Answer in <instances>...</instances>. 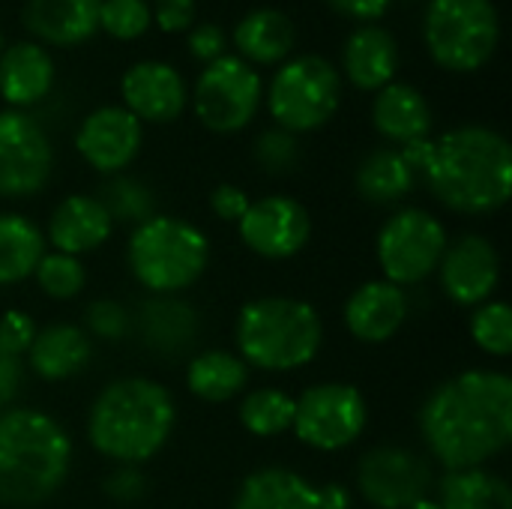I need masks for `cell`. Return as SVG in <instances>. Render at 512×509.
Masks as SVG:
<instances>
[{
  "instance_id": "1",
  "label": "cell",
  "mask_w": 512,
  "mask_h": 509,
  "mask_svg": "<svg viewBox=\"0 0 512 509\" xmlns=\"http://www.w3.org/2000/svg\"><path fill=\"white\" fill-rule=\"evenodd\" d=\"M420 432L447 471L483 468L512 441V378L471 369L444 381L420 408Z\"/></svg>"
},
{
  "instance_id": "2",
  "label": "cell",
  "mask_w": 512,
  "mask_h": 509,
  "mask_svg": "<svg viewBox=\"0 0 512 509\" xmlns=\"http://www.w3.org/2000/svg\"><path fill=\"white\" fill-rule=\"evenodd\" d=\"M426 177L432 195L468 216L501 210L512 195L510 141L489 126H459L441 138H423L399 150Z\"/></svg>"
},
{
  "instance_id": "3",
  "label": "cell",
  "mask_w": 512,
  "mask_h": 509,
  "mask_svg": "<svg viewBox=\"0 0 512 509\" xmlns=\"http://www.w3.org/2000/svg\"><path fill=\"white\" fill-rule=\"evenodd\" d=\"M174 420L177 408L162 384L120 378L96 396L87 414V438L105 459L141 465L168 444Z\"/></svg>"
},
{
  "instance_id": "4",
  "label": "cell",
  "mask_w": 512,
  "mask_h": 509,
  "mask_svg": "<svg viewBox=\"0 0 512 509\" xmlns=\"http://www.w3.org/2000/svg\"><path fill=\"white\" fill-rule=\"evenodd\" d=\"M72 441L42 411L12 408L0 414V504L36 507L48 501L69 474Z\"/></svg>"
},
{
  "instance_id": "5",
  "label": "cell",
  "mask_w": 512,
  "mask_h": 509,
  "mask_svg": "<svg viewBox=\"0 0 512 509\" xmlns=\"http://www.w3.org/2000/svg\"><path fill=\"white\" fill-rule=\"evenodd\" d=\"M324 342L321 315L297 297H258L240 309L237 348L246 366L294 372L309 366Z\"/></svg>"
},
{
  "instance_id": "6",
  "label": "cell",
  "mask_w": 512,
  "mask_h": 509,
  "mask_svg": "<svg viewBox=\"0 0 512 509\" xmlns=\"http://www.w3.org/2000/svg\"><path fill=\"white\" fill-rule=\"evenodd\" d=\"M129 270L156 297H171L195 285L210 261V243L186 219L150 216L129 237Z\"/></svg>"
},
{
  "instance_id": "7",
  "label": "cell",
  "mask_w": 512,
  "mask_h": 509,
  "mask_svg": "<svg viewBox=\"0 0 512 509\" xmlns=\"http://www.w3.org/2000/svg\"><path fill=\"white\" fill-rule=\"evenodd\" d=\"M423 39L441 69L477 72L501 42V18L492 0H429Z\"/></svg>"
},
{
  "instance_id": "8",
  "label": "cell",
  "mask_w": 512,
  "mask_h": 509,
  "mask_svg": "<svg viewBox=\"0 0 512 509\" xmlns=\"http://www.w3.org/2000/svg\"><path fill=\"white\" fill-rule=\"evenodd\" d=\"M342 102V75L321 54H300L279 63L270 87L267 108L279 129L300 135L321 129Z\"/></svg>"
},
{
  "instance_id": "9",
  "label": "cell",
  "mask_w": 512,
  "mask_h": 509,
  "mask_svg": "<svg viewBox=\"0 0 512 509\" xmlns=\"http://www.w3.org/2000/svg\"><path fill=\"white\" fill-rule=\"evenodd\" d=\"M264 99V84L255 66L237 54L207 63L192 90V108L210 132L234 135L252 123Z\"/></svg>"
},
{
  "instance_id": "10",
  "label": "cell",
  "mask_w": 512,
  "mask_h": 509,
  "mask_svg": "<svg viewBox=\"0 0 512 509\" xmlns=\"http://www.w3.org/2000/svg\"><path fill=\"white\" fill-rule=\"evenodd\" d=\"M447 246V231L432 213L405 207L378 231V264L387 282L399 288L417 285L438 270Z\"/></svg>"
},
{
  "instance_id": "11",
  "label": "cell",
  "mask_w": 512,
  "mask_h": 509,
  "mask_svg": "<svg viewBox=\"0 0 512 509\" xmlns=\"http://www.w3.org/2000/svg\"><path fill=\"white\" fill-rule=\"evenodd\" d=\"M369 411L366 399L351 384H318L294 399V426L297 438L321 453H336L351 447L366 429Z\"/></svg>"
},
{
  "instance_id": "12",
  "label": "cell",
  "mask_w": 512,
  "mask_h": 509,
  "mask_svg": "<svg viewBox=\"0 0 512 509\" xmlns=\"http://www.w3.org/2000/svg\"><path fill=\"white\" fill-rule=\"evenodd\" d=\"M51 168L54 150L42 126L24 111H0V198L36 195Z\"/></svg>"
},
{
  "instance_id": "13",
  "label": "cell",
  "mask_w": 512,
  "mask_h": 509,
  "mask_svg": "<svg viewBox=\"0 0 512 509\" xmlns=\"http://www.w3.org/2000/svg\"><path fill=\"white\" fill-rule=\"evenodd\" d=\"M435 477L429 462L405 447H375L357 465V489L375 509H405L423 501Z\"/></svg>"
},
{
  "instance_id": "14",
  "label": "cell",
  "mask_w": 512,
  "mask_h": 509,
  "mask_svg": "<svg viewBox=\"0 0 512 509\" xmlns=\"http://www.w3.org/2000/svg\"><path fill=\"white\" fill-rule=\"evenodd\" d=\"M237 231L249 252L270 261H285L309 243L312 219L300 201L288 195H264L249 204L237 222Z\"/></svg>"
},
{
  "instance_id": "15",
  "label": "cell",
  "mask_w": 512,
  "mask_h": 509,
  "mask_svg": "<svg viewBox=\"0 0 512 509\" xmlns=\"http://www.w3.org/2000/svg\"><path fill=\"white\" fill-rule=\"evenodd\" d=\"M441 288L456 306H483L492 300L501 282V258L492 240L480 234H465L444 249L438 264Z\"/></svg>"
},
{
  "instance_id": "16",
  "label": "cell",
  "mask_w": 512,
  "mask_h": 509,
  "mask_svg": "<svg viewBox=\"0 0 512 509\" xmlns=\"http://www.w3.org/2000/svg\"><path fill=\"white\" fill-rule=\"evenodd\" d=\"M141 141H144L141 120L132 117L123 105H102L90 111L75 135V147L81 159L102 174L123 171L138 156Z\"/></svg>"
},
{
  "instance_id": "17",
  "label": "cell",
  "mask_w": 512,
  "mask_h": 509,
  "mask_svg": "<svg viewBox=\"0 0 512 509\" xmlns=\"http://www.w3.org/2000/svg\"><path fill=\"white\" fill-rule=\"evenodd\" d=\"M123 108L141 123H171L183 114L189 90L183 75L162 60H141L120 78Z\"/></svg>"
},
{
  "instance_id": "18",
  "label": "cell",
  "mask_w": 512,
  "mask_h": 509,
  "mask_svg": "<svg viewBox=\"0 0 512 509\" xmlns=\"http://www.w3.org/2000/svg\"><path fill=\"white\" fill-rule=\"evenodd\" d=\"M408 318V294L405 288L378 279L360 285L345 303V327L354 339L366 345L390 342Z\"/></svg>"
},
{
  "instance_id": "19",
  "label": "cell",
  "mask_w": 512,
  "mask_h": 509,
  "mask_svg": "<svg viewBox=\"0 0 512 509\" xmlns=\"http://www.w3.org/2000/svg\"><path fill=\"white\" fill-rule=\"evenodd\" d=\"M102 0H24L21 24L45 45L72 48L99 30Z\"/></svg>"
},
{
  "instance_id": "20",
  "label": "cell",
  "mask_w": 512,
  "mask_h": 509,
  "mask_svg": "<svg viewBox=\"0 0 512 509\" xmlns=\"http://www.w3.org/2000/svg\"><path fill=\"white\" fill-rule=\"evenodd\" d=\"M111 216L93 195H69L63 198L48 219V243L63 255H84L99 249L111 237Z\"/></svg>"
},
{
  "instance_id": "21",
  "label": "cell",
  "mask_w": 512,
  "mask_h": 509,
  "mask_svg": "<svg viewBox=\"0 0 512 509\" xmlns=\"http://www.w3.org/2000/svg\"><path fill=\"white\" fill-rule=\"evenodd\" d=\"M345 78L357 90H381L396 78L399 69V45L393 33L381 24L357 27L342 45Z\"/></svg>"
},
{
  "instance_id": "22",
  "label": "cell",
  "mask_w": 512,
  "mask_h": 509,
  "mask_svg": "<svg viewBox=\"0 0 512 509\" xmlns=\"http://www.w3.org/2000/svg\"><path fill=\"white\" fill-rule=\"evenodd\" d=\"M54 87V60L39 42H12L0 54V96L9 108H27Z\"/></svg>"
},
{
  "instance_id": "23",
  "label": "cell",
  "mask_w": 512,
  "mask_h": 509,
  "mask_svg": "<svg viewBox=\"0 0 512 509\" xmlns=\"http://www.w3.org/2000/svg\"><path fill=\"white\" fill-rule=\"evenodd\" d=\"M372 123L387 141L405 147V144L429 138L432 108L417 87L390 81L387 87L378 90V96L372 102Z\"/></svg>"
},
{
  "instance_id": "24",
  "label": "cell",
  "mask_w": 512,
  "mask_h": 509,
  "mask_svg": "<svg viewBox=\"0 0 512 509\" xmlns=\"http://www.w3.org/2000/svg\"><path fill=\"white\" fill-rule=\"evenodd\" d=\"M234 45H237V57L246 60L249 66H273V63H285L294 51L297 42V27L291 21V15H285L282 9L273 6H261L246 12L237 27H234Z\"/></svg>"
},
{
  "instance_id": "25",
  "label": "cell",
  "mask_w": 512,
  "mask_h": 509,
  "mask_svg": "<svg viewBox=\"0 0 512 509\" xmlns=\"http://www.w3.org/2000/svg\"><path fill=\"white\" fill-rule=\"evenodd\" d=\"M231 509H321V498L297 471L261 468L240 483Z\"/></svg>"
},
{
  "instance_id": "26",
  "label": "cell",
  "mask_w": 512,
  "mask_h": 509,
  "mask_svg": "<svg viewBox=\"0 0 512 509\" xmlns=\"http://www.w3.org/2000/svg\"><path fill=\"white\" fill-rule=\"evenodd\" d=\"M90 360V339L75 324H51L36 330L27 351L30 369L45 381H66L78 375Z\"/></svg>"
},
{
  "instance_id": "27",
  "label": "cell",
  "mask_w": 512,
  "mask_h": 509,
  "mask_svg": "<svg viewBox=\"0 0 512 509\" xmlns=\"http://www.w3.org/2000/svg\"><path fill=\"white\" fill-rule=\"evenodd\" d=\"M141 339L159 354H180L198 333L195 309L174 297H153L138 312Z\"/></svg>"
},
{
  "instance_id": "28",
  "label": "cell",
  "mask_w": 512,
  "mask_h": 509,
  "mask_svg": "<svg viewBox=\"0 0 512 509\" xmlns=\"http://www.w3.org/2000/svg\"><path fill=\"white\" fill-rule=\"evenodd\" d=\"M414 168L393 147L372 150L357 165V192L369 204H396L414 189Z\"/></svg>"
},
{
  "instance_id": "29",
  "label": "cell",
  "mask_w": 512,
  "mask_h": 509,
  "mask_svg": "<svg viewBox=\"0 0 512 509\" xmlns=\"http://www.w3.org/2000/svg\"><path fill=\"white\" fill-rule=\"evenodd\" d=\"M438 495L441 509H512L510 483L486 468L447 471Z\"/></svg>"
},
{
  "instance_id": "30",
  "label": "cell",
  "mask_w": 512,
  "mask_h": 509,
  "mask_svg": "<svg viewBox=\"0 0 512 509\" xmlns=\"http://www.w3.org/2000/svg\"><path fill=\"white\" fill-rule=\"evenodd\" d=\"M45 255L42 231L21 213H0V285H15L33 276Z\"/></svg>"
},
{
  "instance_id": "31",
  "label": "cell",
  "mask_w": 512,
  "mask_h": 509,
  "mask_svg": "<svg viewBox=\"0 0 512 509\" xmlns=\"http://www.w3.org/2000/svg\"><path fill=\"white\" fill-rule=\"evenodd\" d=\"M249 381V366L228 351H204L186 369V387L204 402H228L243 393Z\"/></svg>"
},
{
  "instance_id": "32",
  "label": "cell",
  "mask_w": 512,
  "mask_h": 509,
  "mask_svg": "<svg viewBox=\"0 0 512 509\" xmlns=\"http://www.w3.org/2000/svg\"><path fill=\"white\" fill-rule=\"evenodd\" d=\"M240 423L255 438H279L294 426V399L273 387L252 390L240 402Z\"/></svg>"
},
{
  "instance_id": "33",
  "label": "cell",
  "mask_w": 512,
  "mask_h": 509,
  "mask_svg": "<svg viewBox=\"0 0 512 509\" xmlns=\"http://www.w3.org/2000/svg\"><path fill=\"white\" fill-rule=\"evenodd\" d=\"M471 339L489 357H510L512 351V309L501 300H489L471 315Z\"/></svg>"
},
{
  "instance_id": "34",
  "label": "cell",
  "mask_w": 512,
  "mask_h": 509,
  "mask_svg": "<svg viewBox=\"0 0 512 509\" xmlns=\"http://www.w3.org/2000/svg\"><path fill=\"white\" fill-rule=\"evenodd\" d=\"M99 201L108 210L111 222L120 219V222L141 225V222H147L153 216V192L144 183L132 180V177H114V180H108Z\"/></svg>"
},
{
  "instance_id": "35",
  "label": "cell",
  "mask_w": 512,
  "mask_h": 509,
  "mask_svg": "<svg viewBox=\"0 0 512 509\" xmlns=\"http://www.w3.org/2000/svg\"><path fill=\"white\" fill-rule=\"evenodd\" d=\"M39 288L54 297V300H72L78 297V291L84 288L87 276H84V267L78 258L72 255H63V252H51V255H42L36 270H33Z\"/></svg>"
},
{
  "instance_id": "36",
  "label": "cell",
  "mask_w": 512,
  "mask_h": 509,
  "mask_svg": "<svg viewBox=\"0 0 512 509\" xmlns=\"http://www.w3.org/2000/svg\"><path fill=\"white\" fill-rule=\"evenodd\" d=\"M150 3L147 0H102L99 27L120 42H132L150 30Z\"/></svg>"
},
{
  "instance_id": "37",
  "label": "cell",
  "mask_w": 512,
  "mask_h": 509,
  "mask_svg": "<svg viewBox=\"0 0 512 509\" xmlns=\"http://www.w3.org/2000/svg\"><path fill=\"white\" fill-rule=\"evenodd\" d=\"M255 159L267 174H288L297 168L300 162V144L297 135L285 132V129H267L258 135L255 141Z\"/></svg>"
},
{
  "instance_id": "38",
  "label": "cell",
  "mask_w": 512,
  "mask_h": 509,
  "mask_svg": "<svg viewBox=\"0 0 512 509\" xmlns=\"http://www.w3.org/2000/svg\"><path fill=\"white\" fill-rule=\"evenodd\" d=\"M87 324H90V330H93L99 339L117 342V339H123L126 330H129V315H126V309H123L120 303H114V300H96V303H90V309H87Z\"/></svg>"
},
{
  "instance_id": "39",
  "label": "cell",
  "mask_w": 512,
  "mask_h": 509,
  "mask_svg": "<svg viewBox=\"0 0 512 509\" xmlns=\"http://www.w3.org/2000/svg\"><path fill=\"white\" fill-rule=\"evenodd\" d=\"M33 336H36V327L30 321V315L18 312V309H9L3 312L0 318V348L12 357H21L30 351L33 345Z\"/></svg>"
},
{
  "instance_id": "40",
  "label": "cell",
  "mask_w": 512,
  "mask_h": 509,
  "mask_svg": "<svg viewBox=\"0 0 512 509\" xmlns=\"http://www.w3.org/2000/svg\"><path fill=\"white\" fill-rule=\"evenodd\" d=\"M186 42H189V54H192L195 60H201L204 66L213 63V60H219V57H225V48H228L225 30H222L219 24H210V21L192 27V33H189Z\"/></svg>"
},
{
  "instance_id": "41",
  "label": "cell",
  "mask_w": 512,
  "mask_h": 509,
  "mask_svg": "<svg viewBox=\"0 0 512 509\" xmlns=\"http://www.w3.org/2000/svg\"><path fill=\"white\" fill-rule=\"evenodd\" d=\"M195 12H198L195 0H153V6H150V15L156 18L159 30H165V33H180V30L192 27Z\"/></svg>"
},
{
  "instance_id": "42",
  "label": "cell",
  "mask_w": 512,
  "mask_h": 509,
  "mask_svg": "<svg viewBox=\"0 0 512 509\" xmlns=\"http://www.w3.org/2000/svg\"><path fill=\"white\" fill-rule=\"evenodd\" d=\"M249 195L240 189V186H231V183H222V186H216L213 189V195H210V207H213V213L219 216V219H225V222H240L243 219V213L249 210Z\"/></svg>"
},
{
  "instance_id": "43",
  "label": "cell",
  "mask_w": 512,
  "mask_h": 509,
  "mask_svg": "<svg viewBox=\"0 0 512 509\" xmlns=\"http://www.w3.org/2000/svg\"><path fill=\"white\" fill-rule=\"evenodd\" d=\"M105 492L114 498V501H138L144 495V477L135 465H123L117 468L108 483H105Z\"/></svg>"
},
{
  "instance_id": "44",
  "label": "cell",
  "mask_w": 512,
  "mask_h": 509,
  "mask_svg": "<svg viewBox=\"0 0 512 509\" xmlns=\"http://www.w3.org/2000/svg\"><path fill=\"white\" fill-rule=\"evenodd\" d=\"M339 15H348V18H354V21H366V24H372L375 18H381L387 9H390V3L393 0H327Z\"/></svg>"
},
{
  "instance_id": "45",
  "label": "cell",
  "mask_w": 512,
  "mask_h": 509,
  "mask_svg": "<svg viewBox=\"0 0 512 509\" xmlns=\"http://www.w3.org/2000/svg\"><path fill=\"white\" fill-rule=\"evenodd\" d=\"M21 378H24L21 360L12 357V354H6V351L0 348V408H6V405L18 396Z\"/></svg>"
},
{
  "instance_id": "46",
  "label": "cell",
  "mask_w": 512,
  "mask_h": 509,
  "mask_svg": "<svg viewBox=\"0 0 512 509\" xmlns=\"http://www.w3.org/2000/svg\"><path fill=\"white\" fill-rule=\"evenodd\" d=\"M318 498H321V509H348L351 507V495L345 486L339 483H327L318 489Z\"/></svg>"
},
{
  "instance_id": "47",
  "label": "cell",
  "mask_w": 512,
  "mask_h": 509,
  "mask_svg": "<svg viewBox=\"0 0 512 509\" xmlns=\"http://www.w3.org/2000/svg\"><path fill=\"white\" fill-rule=\"evenodd\" d=\"M405 509H441L438 501H432V498H423V501H417V504H411V507Z\"/></svg>"
},
{
  "instance_id": "48",
  "label": "cell",
  "mask_w": 512,
  "mask_h": 509,
  "mask_svg": "<svg viewBox=\"0 0 512 509\" xmlns=\"http://www.w3.org/2000/svg\"><path fill=\"white\" fill-rule=\"evenodd\" d=\"M0 54H3V36H0Z\"/></svg>"
}]
</instances>
